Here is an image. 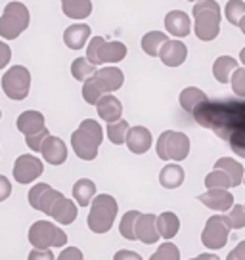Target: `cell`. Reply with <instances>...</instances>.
<instances>
[{
	"mask_svg": "<svg viewBox=\"0 0 245 260\" xmlns=\"http://www.w3.org/2000/svg\"><path fill=\"white\" fill-rule=\"evenodd\" d=\"M96 73V67L86 61V57H77L73 63H71V75H73L75 81H88L92 75Z\"/></svg>",
	"mask_w": 245,
	"mask_h": 260,
	"instance_id": "cell-33",
	"label": "cell"
},
{
	"mask_svg": "<svg viewBox=\"0 0 245 260\" xmlns=\"http://www.w3.org/2000/svg\"><path fill=\"white\" fill-rule=\"evenodd\" d=\"M57 260H84V256H82L81 249H77V247H66L64 251L59 252Z\"/></svg>",
	"mask_w": 245,
	"mask_h": 260,
	"instance_id": "cell-40",
	"label": "cell"
},
{
	"mask_svg": "<svg viewBox=\"0 0 245 260\" xmlns=\"http://www.w3.org/2000/svg\"><path fill=\"white\" fill-rule=\"evenodd\" d=\"M197 199H199V203L205 205V207L211 209V211L228 212L230 209H232L236 197L230 193L228 189H209V191H205V193L199 195Z\"/></svg>",
	"mask_w": 245,
	"mask_h": 260,
	"instance_id": "cell-13",
	"label": "cell"
},
{
	"mask_svg": "<svg viewBox=\"0 0 245 260\" xmlns=\"http://www.w3.org/2000/svg\"><path fill=\"white\" fill-rule=\"evenodd\" d=\"M134 239H138L146 245H154L159 241L156 226V214H142L140 212L138 220L134 224Z\"/></svg>",
	"mask_w": 245,
	"mask_h": 260,
	"instance_id": "cell-16",
	"label": "cell"
},
{
	"mask_svg": "<svg viewBox=\"0 0 245 260\" xmlns=\"http://www.w3.org/2000/svg\"><path fill=\"white\" fill-rule=\"evenodd\" d=\"M157 56L161 57V61L167 67H180L188 57V48L180 41H167L161 44Z\"/></svg>",
	"mask_w": 245,
	"mask_h": 260,
	"instance_id": "cell-15",
	"label": "cell"
},
{
	"mask_svg": "<svg viewBox=\"0 0 245 260\" xmlns=\"http://www.w3.org/2000/svg\"><path fill=\"white\" fill-rule=\"evenodd\" d=\"M184 178H186V174H184V169L176 165V162H169V165H165L161 172H159V184L167 189H176L184 184Z\"/></svg>",
	"mask_w": 245,
	"mask_h": 260,
	"instance_id": "cell-24",
	"label": "cell"
},
{
	"mask_svg": "<svg viewBox=\"0 0 245 260\" xmlns=\"http://www.w3.org/2000/svg\"><path fill=\"white\" fill-rule=\"evenodd\" d=\"M90 39V27L86 23H75L69 25L64 31V42L67 48L71 50H81L84 48L86 41Z\"/></svg>",
	"mask_w": 245,
	"mask_h": 260,
	"instance_id": "cell-22",
	"label": "cell"
},
{
	"mask_svg": "<svg viewBox=\"0 0 245 260\" xmlns=\"http://www.w3.org/2000/svg\"><path fill=\"white\" fill-rule=\"evenodd\" d=\"M226 260H245V241H239L234 251H230Z\"/></svg>",
	"mask_w": 245,
	"mask_h": 260,
	"instance_id": "cell-45",
	"label": "cell"
},
{
	"mask_svg": "<svg viewBox=\"0 0 245 260\" xmlns=\"http://www.w3.org/2000/svg\"><path fill=\"white\" fill-rule=\"evenodd\" d=\"M156 226H157V234L159 237H163L167 241H171L172 237H176L180 230V220L174 212L167 211L161 212L159 216H156Z\"/></svg>",
	"mask_w": 245,
	"mask_h": 260,
	"instance_id": "cell-23",
	"label": "cell"
},
{
	"mask_svg": "<svg viewBox=\"0 0 245 260\" xmlns=\"http://www.w3.org/2000/svg\"><path fill=\"white\" fill-rule=\"evenodd\" d=\"M42 171H44V165L35 155H19L12 169L17 184H31L41 176Z\"/></svg>",
	"mask_w": 245,
	"mask_h": 260,
	"instance_id": "cell-11",
	"label": "cell"
},
{
	"mask_svg": "<svg viewBox=\"0 0 245 260\" xmlns=\"http://www.w3.org/2000/svg\"><path fill=\"white\" fill-rule=\"evenodd\" d=\"M117 211H119V205L115 201V197L107 193L94 195L92 201H90V212L88 218H86L90 232H94V234L109 232L115 222Z\"/></svg>",
	"mask_w": 245,
	"mask_h": 260,
	"instance_id": "cell-4",
	"label": "cell"
},
{
	"mask_svg": "<svg viewBox=\"0 0 245 260\" xmlns=\"http://www.w3.org/2000/svg\"><path fill=\"white\" fill-rule=\"evenodd\" d=\"M205 186H207V189H230V187H234L232 180L219 169H215L205 176Z\"/></svg>",
	"mask_w": 245,
	"mask_h": 260,
	"instance_id": "cell-35",
	"label": "cell"
},
{
	"mask_svg": "<svg viewBox=\"0 0 245 260\" xmlns=\"http://www.w3.org/2000/svg\"><path fill=\"white\" fill-rule=\"evenodd\" d=\"M190 260H221L217 254H211V252H203V254H199L196 258H190Z\"/></svg>",
	"mask_w": 245,
	"mask_h": 260,
	"instance_id": "cell-46",
	"label": "cell"
},
{
	"mask_svg": "<svg viewBox=\"0 0 245 260\" xmlns=\"http://www.w3.org/2000/svg\"><path fill=\"white\" fill-rule=\"evenodd\" d=\"M62 10L71 19H84L92 14V0H62Z\"/></svg>",
	"mask_w": 245,
	"mask_h": 260,
	"instance_id": "cell-28",
	"label": "cell"
},
{
	"mask_svg": "<svg viewBox=\"0 0 245 260\" xmlns=\"http://www.w3.org/2000/svg\"><path fill=\"white\" fill-rule=\"evenodd\" d=\"M127 56V46L119 41L106 42L104 37H94L86 48V61L94 67L104 63H117Z\"/></svg>",
	"mask_w": 245,
	"mask_h": 260,
	"instance_id": "cell-6",
	"label": "cell"
},
{
	"mask_svg": "<svg viewBox=\"0 0 245 260\" xmlns=\"http://www.w3.org/2000/svg\"><path fill=\"white\" fill-rule=\"evenodd\" d=\"M48 214L56 220V222H59L62 226H67V224H73L75 218L79 216V211H77V205H75L71 199H67L66 195H62V197L56 199L54 205L50 207Z\"/></svg>",
	"mask_w": 245,
	"mask_h": 260,
	"instance_id": "cell-17",
	"label": "cell"
},
{
	"mask_svg": "<svg viewBox=\"0 0 245 260\" xmlns=\"http://www.w3.org/2000/svg\"><path fill=\"white\" fill-rule=\"evenodd\" d=\"M140 212L138 211H129L127 214H122V220L119 224V234L129 241H134V224L138 220Z\"/></svg>",
	"mask_w": 245,
	"mask_h": 260,
	"instance_id": "cell-36",
	"label": "cell"
},
{
	"mask_svg": "<svg viewBox=\"0 0 245 260\" xmlns=\"http://www.w3.org/2000/svg\"><path fill=\"white\" fill-rule=\"evenodd\" d=\"M62 195L64 193H59V191L54 189L50 184H35V186L31 187L29 195H27V201H29V205H31V209L48 214L50 207H52L54 201L59 199Z\"/></svg>",
	"mask_w": 245,
	"mask_h": 260,
	"instance_id": "cell-12",
	"label": "cell"
},
{
	"mask_svg": "<svg viewBox=\"0 0 245 260\" xmlns=\"http://www.w3.org/2000/svg\"><path fill=\"white\" fill-rule=\"evenodd\" d=\"M230 230L222 220V214H215L207 220L203 232H201V243L207 249H222L228 243Z\"/></svg>",
	"mask_w": 245,
	"mask_h": 260,
	"instance_id": "cell-10",
	"label": "cell"
},
{
	"mask_svg": "<svg viewBox=\"0 0 245 260\" xmlns=\"http://www.w3.org/2000/svg\"><path fill=\"white\" fill-rule=\"evenodd\" d=\"M194 19L196 27L194 32L199 41L211 42L219 37L221 32V6L217 0H199L194 4Z\"/></svg>",
	"mask_w": 245,
	"mask_h": 260,
	"instance_id": "cell-3",
	"label": "cell"
},
{
	"mask_svg": "<svg viewBox=\"0 0 245 260\" xmlns=\"http://www.w3.org/2000/svg\"><path fill=\"white\" fill-rule=\"evenodd\" d=\"M180 107L186 111V113L192 115V111L196 109L197 106H201L203 102H207L209 98L201 88H196V86H188L180 92Z\"/></svg>",
	"mask_w": 245,
	"mask_h": 260,
	"instance_id": "cell-27",
	"label": "cell"
},
{
	"mask_svg": "<svg viewBox=\"0 0 245 260\" xmlns=\"http://www.w3.org/2000/svg\"><path fill=\"white\" fill-rule=\"evenodd\" d=\"M29 241L35 249H50V247H66L67 234L46 220H37L29 228Z\"/></svg>",
	"mask_w": 245,
	"mask_h": 260,
	"instance_id": "cell-8",
	"label": "cell"
},
{
	"mask_svg": "<svg viewBox=\"0 0 245 260\" xmlns=\"http://www.w3.org/2000/svg\"><path fill=\"white\" fill-rule=\"evenodd\" d=\"M16 126L17 130L25 134V136H33V134H39L41 130L46 128V124H44V115L41 111H23V113L17 117L16 121Z\"/></svg>",
	"mask_w": 245,
	"mask_h": 260,
	"instance_id": "cell-20",
	"label": "cell"
},
{
	"mask_svg": "<svg viewBox=\"0 0 245 260\" xmlns=\"http://www.w3.org/2000/svg\"><path fill=\"white\" fill-rule=\"evenodd\" d=\"M224 224L228 230H241L245 226V207L243 205H232L228 214H222Z\"/></svg>",
	"mask_w": 245,
	"mask_h": 260,
	"instance_id": "cell-34",
	"label": "cell"
},
{
	"mask_svg": "<svg viewBox=\"0 0 245 260\" xmlns=\"http://www.w3.org/2000/svg\"><path fill=\"white\" fill-rule=\"evenodd\" d=\"M27 260H56L54 258V252L50 249H33L29 252Z\"/></svg>",
	"mask_w": 245,
	"mask_h": 260,
	"instance_id": "cell-41",
	"label": "cell"
},
{
	"mask_svg": "<svg viewBox=\"0 0 245 260\" xmlns=\"http://www.w3.org/2000/svg\"><path fill=\"white\" fill-rule=\"evenodd\" d=\"M10 193H12V184H10V180L6 176L0 174V203L6 201L10 197Z\"/></svg>",
	"mask_w": 245,
	"mask_h": 260,
	"instance_id": "cell-43",
	"label": "cell"
},
{
	"mask_svg": "<svg viewBox=\"0 0 245 260\" xmlns=\"http://www.w3.org/2000/svg\"><path fill=\"white\" fill-rule=\"evenodd\" d=\"M10 59H12V50L6 42L0 41V69H4L10 63Z\"/></svg>",
	"mask_w": 245,
	"mask_h": 260,
	"instance_id": "cell-42",
	"label": "cell"
},
{
	"mask_svg": "<svg viewBox=\"0 0 245 260\" xmlns=\"http://www.w3.org/2000/svg\"><path fill=\"white\" fill-rule=\"evenodd\" d=\"M0 119H2V111H0Z\"/></svg>",
	"mask_w": 245,
	"mask_h": 260,
	"instance_id": "cell-47",
	"label": "cell"
},
{
	"mask_svg": "<svg viewBox=\"0 0 245 260\" xmlns=\"http://www.w3.org/2000/svg\"><path fill=\"white\" fill-rule=\"evenodd\" d=\"M125 144L131 149L132 153L142 155L146 153L151 147V132L146 126H131L127 136H125Z\"/></svg>",
	"mask_w": 245,
	"mask_h": 260,
	"instance_id": "cell-18",
	"label": "cell"
},
{
	"mask_svg": "<svg viewBox=\"0 0 245 260\" xmlns=\"http://www.w3.org/2000/svg\"><path fill=\"white\" fill-rule=\"evenodd\" d=\"M230 84L236 92L237 96H245V69L243 67H237L234 75L230 77Z\"/></svg>",
	"mask_w": 245,
	"mask_h": 260,
	"instance_id": "cell-38",
	"label": "cell"
},
{
	"mask_svg": "<svg viewBox=\"0 0 245 260\" xmlns=\"http://www.w3.org/2000/svg\"><path fill=\"white\" fill-rule=\"evenodd\" d=\"M96 109H98L100 119L106 122H115L122 117V104L113 94H106V96L100 98Z\"/></svg>",
	"mask_w": 245,
	"mask_h": 260,
	"instance_id": "cell-21",
	"label": "cell"
},
{
	"mask_svg": "<svg viewBox=\"0 0 245 260\" xmlns=\"http://www.w3.org/2000/svg\"><path fill=\"white\" fill-rule=\"evenodd\" d=\"M48 136H50L48 128H44V130H41L39 134H33V136H25V144L31 147L33 151H41L42 142L48 138Z\"/></svg>",
	"mask_w": 245,
	"mask_h": 260,
	"instance_id": "cell-39",
	"label": "cell"
},
{
	"mask_svg": "<svg viewBox=\"0 0 245 260\" xmlns=\"http://www.w3.org/2000/svg\"><path fill=\"white\" fill-rule=\"evenodd\" d=\"M2 90L10 100H25L31 90V73L23 65H14L2 77Z\"/></svg>",
	"mask_w": 245,
	"mask_h": 260,
	"instance_id": "cell-9",
	"label": "cell"
},
{
	"mask_svg": "<svg viewBox=\"0 0 245 260\" xmlns=\"http://www.w3.org/2000/svg\"><path fill=\"white\" fill-rule=\"evenodd\" d=\"M29 10L23 2H8L0 16V37L6 41H14L29 27Z\"/></svg>",
	"mask_w": 245,
	"mask_h": 260,
	"instance_id": "cell-5",
	"label": "cell"
},
{
	"mask_svg": "<svg viewBox=\"0 0 245 260\" xmlns=\"http://www.w3.org/2000/svg\"><path fill=\"white\" fill-rule=\"evenodd\" d=\"M104 142V130L100 122L94 119H84L79 128L71 134V146L79 159L82 161H94L98 157V149Z\"/></svg>",
	"mask_w": 245,
	"mask_h": 260,
	"instance_id": "cell-2",
	"label": "cell"
},
{
	"mask_svg": "<svg viewBox=\"0 0 245 260\" xmlns=\"http://www.w3.org/2000/svg\"><path fill=\"white\" fill-rule=\"evenodd\" d=\"M169 41V37L161 31H149L146 32L144 37H142V50L146 52L147 56L151 57H157L159 54V48H161V44L163 42Z\"/></svg>",
	"mask_w": 245,
	"mask_h": 260,
	"instance_id": "cell-30",
	"label": "cell"
},
{
	"mask_svg": "<svg viewBox=\"0 0 245 260\" xmlns=\"http://www.w3.org/2000/svg\"><path fill=\"white\" fill-rule=\"evenodd\" d=\"M149 260H180V251L176 245H172L171 241L161 243L157 247V251L151 254Z\"/></svg>",
	"mask_w": 245,
	"mask_h": 260,
	"instance_id": "cell-37",
	"label": "cell"
},
{
	"mask_svg": "<svg viewBox=\"0 0 245 260\" xmlns=\"http://www.w3.org/2000/svg\"><path fill=\"white\" fill-rule=\"evenodd\" d=\"M215 169L224 172L232 180L234 187L241 186V180H243V165L241 162H237L236 159H230V157H221L219 161L215 162Z\"/></svg>",
	"mask_w": 245,
	"mask_h": 260,
	"instance_id": "cell-26",
	"label": "cell"
},
{
	"mask_svg": "<svg viewBox=\"0 0 245 260\" xmlns=\"http://www.w3.org/2000/svg\"><path fill=\"white\" fill-rule=\"evenodd\" d=\"M131 128V124L125 121V119H119L115 122H107V140L115 144V146H121L125 144V136Z\"/></svg>",
	"mask_w": 245,
	"mask_h": 260,
	"instance_id": "cell-32",
	"label": "cell"
},
{
	"mask_svg": "<svg viewBox=\"0 0 245 260\" xmlns=\"http://www.w3.org/2000/svg\"><path fill=\"white\" fill-rule=\"evenodd\" d=\"M224 14H226L228 23L243 29V17H245L243 0H228V4H226V8H224Z\"/></svg>",
	"mask_w": 245,
	"mask_h": 260,
	"instance_id": "cell-31",
	"label": "cell"
},
{
	"mask_svg": "<svg viewBox=\"0 0 245 260\" xmlns=\"http://www.w3.org/2000/svg\"><path fill=\"white\" fill-rule=\"evenodd\" d=\"M165 29L171 32L172 37L182 39V37H188L192 31V21L190 16L182 10H172L165 16Z\"/></svg>",
	"mask_w": 245,
	"mask_h": 260,
	"instance_id": "cell-19",
	"label": "cell"
},
{
	"mask_svg": "<svg viewBox=\"0 0 245 260\" xmlns=\"http://www.w3.org/2000/svg\"><path fill=\"white\" fill-rule=\"evenodd\" d=\"M41 153L44 157V161L48 165H54V167H59L67 161V146L64 144V140L57 138V136H48L42 142Z\"/></svg>",
	"mask_w": 245,
	"mask_h": 260,
	"instance_id": "cell-14",
	"label": "cell"
},
{
	"mask_svg": "<svg viewBox=\"0 0 245 260\" xmlns=\"http://www.w3.org/2000/svg\"><path fill=\"white\" fill-rule=\"evenodd\" d=\"M156 151L163 161H184L190 155V138L184 132L165 130L157 140Z\"/></svg>",
	"mask_w": 245,
	"mask_h": 260,
	"instance_id": "cell-7",
	"label": "cell"
},
{
	"mask_svg": "<svg viewBox=\"0 0 245 260\" xmlns=\"http://www.w3.org/2000/svg\"><path fill=\"white\" fill-rule=\"evenodd\" d=\"M96 195V184L88 178H81L73 186V199L79 207H88L92 197Z\"/></svg>",
	"mask_w": 245,
	"mask_h": 260,
	"instance_id": "cell-29",
	"label": "cell"
},
{
	"mask_svg": "<svg viewBox=\"0 0 245 260\" xmlns=\"http://www.w3.org/2000/svg\"><path fill=\"white\" fill-rule=\"evenodd\" d=\"M125 82V75L119 67H104L96 69V73L82 84V98L88 106H96L102 96L119 90Z\"/></svg>",
	"mask_w": 245,
	"mask_h": 260,
	"instance_id": "cell-1",
	"label": "cell"
},
{
	"mask_svg": "<svg viewBox=\"0 0 245 260\" xmlns=\"http://www.w3.org/2000/svg\"><path fill=\"white\" fill-rule=\"evenodd\" d=\"M190 2H196V0H190Z\"/></svg>",
	"mask_w": 245,
	"mask_h": 260,
	"instance_id": "cell-48",
	"label": "cell"
},
{
	"mask_svg": "<svg viewBox=\"0 0 245 260\" xmlns=\"http://www.w3.org/2000/svg\"><path fill=\"white\" fill-rule=\"evenodd\" d=\"M113 260H144V258L140 256L138 252L127 251V249H122V251H117V252H115Z\"/></svg>",
	"mask_w": 245,
	"mask_h": 260,
	"instance_id": "cell-44",
	"label": "cell"
},
{
	"mask_svg": "<svg viewBox=\"0 0 245 260\" xmlns=\"http://www.w3.org/2000/svg\"><path fill=\"white\" fill-rule=\"evenodd\" d=\"M239 67V61L234 59L232 56H221L215 59L212 63V77L221 84H228L230 82V75L236 71Z\"/></svg>",
	"mask_w": 245,
	"mask_h": 260,
	"instance_id": "cell-25",
	"label": "cell"
}]
</instances>
